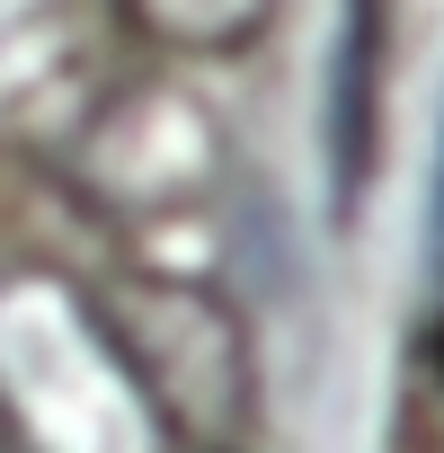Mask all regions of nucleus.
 Returning a JSON list of instances; mask_svg holds the SVG:
<instances>
[{
    "mask_svg": "<svg viewBox=\"0 0 444 453\" xmlns=\"http://www.w3.org/2000/svg\"><path fill=\"white\" fill-rule=\"evenodd\" d=\"M373 81H382V0H356L338 36V72H329V160L347 196L373 169Z\"/></svg>",
    "mask_w": 444,
    "mask_h": 453,
    "instance_id": "obj_1",
    "label": "nucleus"
}]
</instances>
